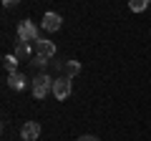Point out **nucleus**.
I'll list each match as a JSON object with an SVG mask.
<instances>
[{"mask_svg":"<svg viewBox=\"0 0 151 141\" xmlns=\"http://www.w3.org/2000/svg\"><path fill=\"white\" fill-rule=\"evenodd\" d=\"M48 93H53V78H50L48 73L35 76V81H33V96L35 98H45Z\"/></svg>","mask_w":151,"mask_h":141,"instance_id":"obj_1","label":"nucleus"},{"mask_svg":"<svg viewBox=\"0 0 151 141\" xmlns=\"http://www.w3.org/2000/svg\"><path fill=\"white\" fill-rule=\"evenodd\" d=\"M18 40H23V43H38V28L33 20H20V25H18Z\"/></svg>","mask_w":151,"mask_h":141,"instance_id":"obj_2","label":"nucleus"},{"mask_svg":"<svg viewBox=\"0 0 151 141\" xmlns=\"http://www.w3.org/2000/svg\"><path fill=\"white\" fill-rule=\"evenodd\" d=\"M53 96H55V101H65L70 96V78H65V76L55 78L53 81Z\"/></svg>","mask_w":151,"mask_h":141,"instance_id":"obj_3","label":"nucleus"},{"mask_svg":"<svg viewBox=\"0 0 151 141\" xmlns=\"http://www.w3.org/2000/svg\"><path fill=\"white\" fill-rule=\"evenodd\" d=\"M60 25H63V18H60L58 13H45V15H43V23H40V28L48 30V33L60 30Z\"/></svg>","mask_w":151,"mask_h":141,"instance_id":"obj_4","label":"nucleus"},{"mask_svg":"<svg viewBox=\"0 0 151 141\" xmlns=\"http://www.w3.org/2000/svg\"><path fill=\"white\" fill-rule=\"evenodd\" d=\"M20 136H23V141H35L40 136V124L38 121H25L20 129Z\"/></svg>","mask_w":151,"mask_h":141,"instance_id":"obj_5","label":"nucleus"},{"mask_svg":"<svg viewBox=\"0 0 151 141\" xmlns=\"http://www.w3.org/2000/svg\"><path fill=\"white\" fill-rule=\"evenodd\" d=\"M35 53L43 55V58H50V55H55V43H50V40H45V38H38Z\"/></svg>","mask_w":151,"mask_h":141,"instance_id":"obj_6","label":"nucleus"},{"mask_svg":"<svg viewBox=\"0 0 151 141\" xmlns=\"http://www.w3.org/2000/svg\"><path fill=\"white\" fill-rule=\"evenodd\" d=\"M28 83V78L23 76V73H10V78H8V86L13 88V91H23Z\"/></svg>","mask_w":151,"mask_h":141,"instance_id":"obj_7","label":"nucleus"},{"mask_svg":"<svg viewBox=\"0 0 151 141\" xmlns=\"http://www.w3.org/2000/svg\"><path fill=\"white\" fill-rule=\"evenodd\" d=\"M3 68L8 70V73H18V58H15V53H8V55H3Z\"/></svg>","mask_w":151,"mask_h":141,"instance_id":"obj_8","label":"nucleus"},{"mask_svg":"<svg viewBox=\"0 0 151 141\" xmlns=\"http://www.w3.org/2000/svg\"><path fill=\"white\" fill-rule=\"evenodd\" d=\"M78 73H81V63H78V60H68V63H65V78L78 76Z\"/></svg>","mask_w":151,"mask_h":141,"instance_id":"obj_9","label":"nucleus"},{"mask_svg":"<svg viewBox=\"0 0 151 141\" xmlns=\"http://www.w3.org/2000/svg\"><path fill=\"white\" fill-rule=\"evenodd\" d=\"M28 55H30V43H18V48H15V58L18 60H23V58H28Z\"/></svg>","mask_w":151,"mask_h":141,"instance_id":"obj_10","label":"nucleus"},{"mask_svg":"<svg viewBox=\"0 0 151 141\" xmlns=\"http://www.w3.org/2000/svg\"><path fill=\"white\" fill-rule=\"evenodd\" d=\"M149 3H151V0H129V8L134 13H144L146 8H149Z\"/></svg>","mask_w":151,"mask_h":141,"instance_id":"obj_11","label":"nucleus"},{"mask_svg":"<svg viewBox=\"0 0 151 141\" xmlns=\"http://www.w3.org/2000/svg\"><path fill=\"white\" fill-rule=\"evenodd\" d=\"M35 65H40V68H45L48 65V58H43V55H35V60H33Z\"/></svg>","mask_w":151,"mask_h":141,"instance_id":"obj_12","label":"nucleus"},{"mask_svg":"<svg viewBox=\"0 0 151 141\" xmlns=\"http://www.w3.org/2000/svg\"><path fill=\"white\" fill-rule=\"evenodd\" d=\"M76 141H101V139H96V136H78V139H76Z\"/></svg>","mask_w":151,"mask_h":141,"instance_id":"obj_13","label":"nucleus"},{"mask_svg":"<svg viewBox=\"0 0 151 141\" xmlns=\"http://www.w3.org/2000/svg\"><path fill=\"white\" fill-rule=\"evenodd\" d=\"M18 3H20V0H3V5H5V8H13V5H18Z\"/></svg>","mask_w":151,"mask_h":141,"instance_id":"obj_14","label":"nucleus"}]
</instances>
